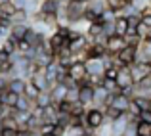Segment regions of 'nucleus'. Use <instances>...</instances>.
Returning <instances> with one entry per match:
<instances>
[{
    "instance_id": "nucleus-1",
    "label": "nucleus",
    "mask_w": 151,
    "mask_h": 136,
    "mask_svg": "<svg viewBox=\"0 0 151 136\" xmlns=\"http://www.w3.org/2000/svg\"><path fill=\"white\" fill-rule=\"evenodd\" d=\"M86 119V129L90 132H96L100 130L103 125H105V115H103V109H98V107H88L84 113Z\"/></svg>"
},
{
    "instance_id": "nucleus-2",
    "label": "nucleus",
    "mask_w": 151,
    "mask_h": 136,
    "mask_svg": "<svg viewBox=\"0 0 151 136\" xmlns=\"http://www.w3.org/2000/svg\"><path fill=\"white\" fill-rule=\"evenodd\" d=\"M67 77L71 79V81L75 82V85H78L81 86L82 82L86 81V77H88V73H86V65H84V61H78V59H75L73 61V65L67 69Z\"/></svg>"
},
{
    "instance_id": "nucleus-3",
    "label": "nucleus",
    "mask_w": 151,
    "mask_h": 136,
    "mask_svg": "<svg viewBox=\"0 0 151 136\" xmlns=\"http://www.w3.org/2000/svg\"><path fill=\"white\" fill-rule=\"evenodd\" d=\"M128 69H130V73H132L134 85H138L140 81L151 77V63H147V61H136L134 65H130Z\"/></svg>"
},
{
    "instance_id": "nucleus-4",
    "label": "nucleus",
    "mask_w": 151,
    "mask_h": 136,
    "mask_svg": "<svg viewBox=\"0 0 151 136\" xmlns=\"http://www.w3.org/2000/svg\"><path fill=\"white\" fill-rule=\"evenodd\" d=\"M117 61L121 63V67H130L138 61V48L134 46H124V50H121L117 56Z\"/></svg>"
},
{
    "instance_id": "nucleus-5",
    "label": "nucleus",
    "mask_w": 151,
    "mask_h": 136,
    "mask_svg": "<svg viewBox=\"0 0 151 136\" xmlns=\"http://www.w3.org/2000/svg\"><path fill=\"white\" fill-rule=\"evenodd\" d=\"M130 102H132V98H128L126 94H122V92H119V94H113L111 96V107H115V109H119L121 113H126L130 107ZM107 106V107H109Z\"/></svg>"
},
{
    "instance_id": "nucleus-6",
    "label": "nucleus",
    "mask_w": 151,
    "mask_h": 136,
    "mask_svg": "<svg viewBox=\"0 0 151 136\" xmlns=\"http://www.w3.org/2000/svg\"><path fill=\"white\" fill-rule=\"evenodd\" d=\"M124 46H126V41H124V38L113 35V37H109V38H107V42H105V52L109 56H117L121 50H124Z\"/></svg>"
},
{
    "instance_id": "nucleus-7",
    "label": "nucleus",
    "mask_w": 151,
    "mask_h": 136,
    "mask_svg": "<svg viewBox=\"0 0 151 136\" xmlns=\"http://www.w3.org/2000/svg\"><path fill=\"white\" fill-rule=\"evenodd\" d=\"M84 65L88 77H103V73H105V65L101 59H86Z\"/></svg>"
},
{
    "instance_id": "nucleus-8",
    "label": "nucleus",
    "mask_w": 151,
    "mask_h": 136,
    "mask_svg": "<svg viewBox=\"0 0 151 136\" xmlns=\"http://www.w3.org/2000/svg\"><path fill=\"white\" fill-rule=\"evenodd\" d=\"M92 102H94V88L92 86H88V85L78 86V103L88 109V107H92Z\"/></svg>"
},
{
    "instance_id": "nucleus-9",
    "label": "nucleus",
    "mask_w": 151,
    "mask_h": 136,
    "mask_svg": "<svg viewBox=\"0 0 151 136\" xmlns=\"http://www.w3.org/2000/svg\"><path fill=\"white\" fill-rule=\"evenodd\" d=\"M65 96H67V86L58 82L50 88V98H52V106H59L61 102H65Z\"/></svg>"
},
{
    "instance_id": "nucleus-10",
    "label": "nucleus",
    "mask_w": 151,
    "mask_h": 136,
    "mask_svg": "<svg viewBox=\"0 0 151 136\" xmlns=\"http://www.w3.org/2000/svg\"><path fill=\"white\" fill-rule=\"evenodd\" d=\"M88 44H90V42H88V37H86V35H81L78 38L71 41L67 48L71 50V54H73V56H81L82 52H84L86 48H88Z\"/></svg>"
},
{
    "instance_id": "nucleus-11",
    "label": "nucleus",
    "mask_w": 151,
    "mask_h": 136,
    "mask_svg": "<svg viewBox=\"0 0 151 136\" xmlns=\"http://www.w3.org/2000/svg\"><path fill=\"white\" fill-rule=\"evenodd\" d=\"M17 100H19V96L15 94V92L8 90V88L0 92V103H2L6 109H14V107L17 106Z\"/></svg>"
},
{
    "instance_id": "nucleus-12",
    "label": "nucleus",
    "mask_w": 151,
    "mask_h": 136,
    "mask_svg": "<svg viewBox=\"0 0 151 136\" xmlns=\"http://www.w3.org/2000/svg\"><path fill=\"white\" fill-rule=\"evenodd\" d=\"M126 127H128V117L124 115H121V117L117 119V121L111 123V136H122L126 130Z\"/></svg>"
},
{
    "instance_id": "nucleus-13",
    "label": "nucleus",
    "mask_w": 151,
    "mask_h": 136,
    "mask_svg": "<svg viewBox=\"0 0 151 136\" xmlns=\"http://www.w3.org/2000/svg\"><path fill=\"white\" fill-rule=\"evenodd\" d=\"M27 31H29V25H27V23H14V25L10 27V37L14 38L15 42H19V41L25 38Z\"/></svg>"
},
{
    "instance_id": "nucleus-14",
    "label": "nucleus",
    "mask_w": 151,
    "mask_h": 136,
    "mask_svg": "<svg viewBox=\"0 0 151 136\" xmlns=\"http://www.w3.org/2000/svg\"><path fill=\"white\" fill-rule=\"evenodd\" d=\"M25 86H27V81H25V79H19V77L10 79V82H8V90L15 92L17 96H23V92H25Z\"/></svg>"
},
{
    "instance_id": "nucleus-15",
    "label": "nucleus",
    "mask_w": 151,
    "mask_h": 136,
    "mask_svg": "<svg viewBox=\"0 0 151 136\" xmlns=\"http://www.w3.org/2000/svg\"><path fill=\"white\" fill-rule=\"evenodd\" d=\"M35 102H31L29 98H25V96H19V100H17V106L14 107L15 111H21V113H31V111L35 109Z\"/></svg>"
},
{
    "instance_id": "nucleus-16",
    "label": "nucleus",
    "mask_w": 151,
    "mask_h": 136,
    "mask_svg": "<svg viewBox=\"0 0 151 136\" xmlns=\"http://www.w3.org/2000/svg\"><path fill=\"white\" fill-rule=\"evenodd\" d=\"M105 6H107L109 12H113V14L117 15L128 6V0H105Z\"/></svg>"
},
{
    "instance_id": "nucleus-17",
    "label": "nucleus",
    "mask_w": 151,
    "mask_h": 136,
    "mask_svg": "<svg viewBox=\"0 0 151 136\" xmlns=\"http://www.w3.org/2000/svg\"><path fill=\"white\" fill-rule=\"evenodd\" d=\"M126 31H128V21H126V17H121V15L115 17V35L124 38Z\"/></svg>"
},
{
    "instance_id": "nucleus-18",
    "label": "nucleus",
    "mask_w": 151,
    "mask_h": 136,
    "mask_svg": "<svg viewBox=\"0 0 151 136\" xmlns=\"http://www.w3.org/2000/svg\"><path fill=\"white\" fill-rule=\"evenodd\" d=\"M2 129H8V130H19V125L17 121H15V117L12 115V111L8 115H4L2 117Z\"/></svg>"
},
{
    "instance_id": "nucleus-19",
    "label": "nucleus",
    "mask_w": 151,
    "mask_h": 136,
    "mask_svg": "<svg viewBox=\"0 0 151 136\" xmlns=\"http://www.w3.org/2000/svg\"><path fill=\"white\" fill-rule=\"evenodd\" d=\"M15 12H17V8L14 6V2H8V4H2L0 6V15L6 19H12L15 15Z\"/></svg>"
},
{
    "instance_id": "nucleus-20",
    "label": "nucleus",
    "mask_w": 151,
    "mask_h": 136,
    "mask_svg": "<svg viewBox=\"0 0 151 136\" xmlns=\"http://www.w3.org/2000/svg\"><path fill=\"white\" fill-rule=\"evenodd\" d=\"M103 115H105V123H113V121H117L121 115H124V113H121L119 109H115V107H103Z\"/></svg>"
},
{
    "instance_id": "nucleus-21",
    "label": "nucleus",
    "mask_w": 151,
    "mask_h": 136,
    "mask_svg": "<svg viewBox=\"0 0 151 136\" xmlns=\"http://www.w3.org/2000/svg\"><path fill=\"white\" fill-rule=\"evenodd\" d=\"M35 106L40 107V109H44V107L52 106V98H50V92H40L38 94V98L35 100Z\"/></svg>"
},
{
    "instance_id": "nucleus-22",
    "label": "nucleus",
    "mask_w": 151,
    "mask_h": 136,
    "mask_svg": "<svg viewBox=\"0 0 151 136\" xmlns=\"http://www.w3.org/2000/svg\"><path fill=\"white\" fill-rule=\"evenodd\" d=\"M38 94H40V90H38L35 85H31V82L27 81V86H25V92H23V96H25V98H29L31 102H35V100L38 98Z\"/></svg>"
},
{
    "instance_id": "nucleus-23",
    "label": "nucleus",
    "mask_w": 151,
    "mask_h": 136,
    "mask_svg": "<svg viewBox=\"0 0 151 136\" xmlns=\"http://www.w3.org/2000/svg\"><path fill=\"white\" fill-rule=\"evenodd\" d=\"M132 102L138 106V109H140V111H147L149 107H151V102H149V100H145V98H142V96H134Z\"/></svg>"
},
{
    "instance_id": "nucleus-24",
    "label": "nucleus",
    "mask_w": 151,
    "mask_h": 136,
    "mask_svg": "<svg viewBox=\"0 0 151 136\" xmlns=\"http://www.w3.org/2000/svg\"><path fill=\"white\" fill-rule=\"evenodd\" d=\"M136 134L138 136H151V125H147V123H144V121H138Z\"/></svg>"
},
{
    "instance_id": "nucleus-25",
    "label": "nucleus",
    "mask_w": 151,
    "mask_h": 136,
    "mask_svg": "<svg viewBox=\"0 0 151 136\" xmlns=\"http://www.w3.org/2000/svg\"><path fill=\"white\" fill-rule=\"evenodd\" d=\"M65 102H69V103H77V102H78V86H73V88H67Z\"/></svg>"
},
{
    "instance_id": "nucleus-26",
    "label": "nucleus",
    "mask_w": 151,
    "mask_h": 136,
    "mask_svg": "<svg viewBox=\"0 0 151 136\" xmlns=\"http://www.w3.org/2000/svg\"><path fill=\"white\" fill-rule=\"evenodd\" d=\"M55 130H58L55 125H40L38 130H37V134H55Z\"/></svg>"
},
{
    "instance_id": "nucleus-27",
    "label": "nucleus",
    "mask_w": 151,
    "mask_h": 136,
    "mask_svg": "<svg viewBox=\"0 0 151 136\" xmlns=\"http://www.w3.org/2000/svg\"><path fill=\"white\" fill-rule=\"evenodd\" d=\"M117 73H119L117 67H109V69H105V73H103V79H107V81H117Z\"/></svg>"
},
{
    "instance_id": "nucleus-28",
    "label": "nucleus",
    "mask_w": 151,
    "mask_h": 136,
    "mask_svg": "<svg viewBox=\"0 0 151 136\" xmlns=\"http://www.w3.org/2000/svg\"><path fill=\"white\" fill-rule=\"evenodd\" d=\"M138 119H140V121H144V123H147V125H151V109H147V111H142Z\"/></svg>"
},
{
    "instance_id": "nucleus-29",
    "label": "nucleus",
    "mask_w": 151,
    "mask_h": 136,
    "mask_svg": "<svg viewBox=\"0 0 151 136\" xmlns=\"http://www.w3.org/2000/svg\"><path fill=\"white\" fill-rule=\"evenodd\" d=\"M140 15H142V21L140 23L149 29V27H151V14H140Z\"/></svg>"
},
{
    "instance_id": "nucleus-30",
    "label": "nucleus",
    "mask_w": 151,
    "mask_h": 136,
    "mask_svg": "<svg viewBox=\"0 0 151 136\" xmlns=\"http://www.w3.org/2000/svg\"><path fill=\"white\" fill-rule=\"evenodd\" d=\"M8 82H10V77H6V75H0V92L8 88Z\"/></svg>"
},
{
    "instance_id": "nucleus-31",
    "label": "nucleus",
    "mask_w": 151,
    "mask_h": 136,
    "mask_svg": "<svg viewBox=\"0 0 151 136\" xmlns=\"http://www.w3.org/2000/svg\"><path fill=\"white\" fill-rule=\"evenodd\" d=\"M2 136H17V130H8V129H0Z\"/></svg>"
},
{
    "instance_id": "nucleus-32",
    "label": "nucleus",
    "mask_w": 151,
    "mask_h": 136,
    "mask_svg": "<svg viewBox=\"0 0 151 136\" xmlns=\"http://www.w3.org/2000/svg\"><path fill=\"white\" fill-rule=\"evenodd\" d=\"M75 2H84V4H88L90 0H75Z\"/></svg>"
},
{
    "instance_id": "nucleus-33",
    "label": "nucleus",
    "mask_w": 151,
    "mask_h": 136,
    "mask_svg": "<svg viewBox=\"0 0 151 136\" xmlns=\"http://www.w3.org/2000/svg\"><path fill=\"white\" fill-rule=\"evenodd\" d=\"M38 136H55V134H38Z\"/></svg>"
},
{
    "instance_id": "nucleus-34",
    "label": "nucleus",
    "mask_w": 151,
    "mask_h": 136,
    "mask_svg": "<svg viewBox=\"0 0 151 136\" xmlns=\"http://www.w3.org/2000/svg\"><path fill=\"white\" fill-rule=\"evenodd\" d=\"M0 129H2V115H0Z\"/></svg>"
},
{
    "instance_id": "nucleus-35",
    "label": "nucleus",
    "mask_w": 151,
    "mask_h": 136,
    "mask_svg": "<svg viewBox=\"0 0 151 136\" xmlns=\"http://www.w3.org/2000/svg\"><path fill=\"white\" fill-rule=\"evenodd\" d=\"M90 136H100V134H96V132H92V134H90Z\"/></svg>"
},
{
    "instance_id": "nucleus-36",
    "label": "nucleus",
    "mask_w": 151,
    "mask_h": 136,
    "mask_svg": "<svg viewBox=\"0 0 151 136\" xmlns=\"http://www.w3.org/2000/svg\"><path fill=\"white\" fill-rule=\"evenodd\" d=\"M0 136H2V134H0Z\"/></svg>"
}]
</instances>
